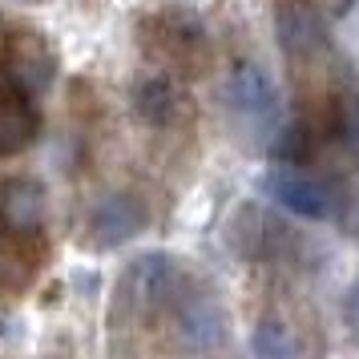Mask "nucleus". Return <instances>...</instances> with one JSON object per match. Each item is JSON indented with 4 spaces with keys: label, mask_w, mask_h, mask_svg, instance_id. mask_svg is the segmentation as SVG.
Returning <instances> with one entry per match:
<instances>
[{
    "label": "nucleus",
    "mask_w": 359,
    "mask_h": 359,
    "mask_svg": "<svg viewBox=\"0 0 359 359\" xmlns=\"http://www.w3.org/2000/svg\"><path fill=\"white\" fill-rule=\"evenodd\" d=\"M0 69L41 97L57 77V53L29 25H0Z\"/></svg>",
    "instance_id": "4"
},
{
    "label": "nucleus",
    "mask_w": 359,
    "mask_h": 359,
    "mask_svg": "<svg viewBox=\"0 0 359 359\" xmlns=\"http://www.w3.org/2000/svg\"><path fill=\"white\" fill-rule=\"evenodd\" d=\"M49 222V202L41 182L33 178H13L0 186V230L13 243H33Z\"/></svg>",
    "instance_id": "7"
},
{
    "label": "nucleus",
    "mask_w": 359,
    "mask_h": 359,
    "mask_svg": "<svg viewBox=\"0 0 359 359\" xmlns=\"http://www.w3.org/2000/svg\"><path fill=\"white\" fill-rule=\"evenodd\" d=\"M335 133L339 146L351 154V162H359V93H343L335 105Z\"/></svg>",
    "instance_id": "14"
},
{
    "label": "nucleus",
    "mask_w": 359,
    "mask_h": 359,
    "mask_svg": "<svg viewBox=\"0 0 359 359\" xmlns=\"http://www.w3.org/2000/svg\"><path fill=\"white\" fill-rule=\"evenodd\" d=\"M311 4H315L327 20H339V17H347V13L355 8V0H311Z\"/></svg>",
    "instance_id": "15"
},
{
    "label": "nucleus",
    "mask_w": 359,
    "mask_h": 359,
    "mask_svg": "<svg viewBox=\"0 0 359 359\" xmlns=\"http://www.w3.org/2000/svg\"><path fill=\"white\" fill-rule=\"evenodd\" d=\"M343 319H347V327H355L359 331V283L343 294Z\"/></svg>",
    "instance_id": "16"
},
{
    "label": "nucleus",
    "mask_w": 359,
    "mask_h": 359,
    "mask_svg": "<svg viewBox=\"0 0 359 359\" xmlns=\"http://www.w3.org/2000/svg\"><path fill=\"white\" fill-rule=\"evenodd\" d=\"M315 149V130H311L307 117H291V121H278V130L266 142V154L275 165H303Z\"/></svg>",
    "instance_id": "12"
},
{
    "label": "nucleus",
    "mask_w": 359,
    "mask_h": 359,
    "mask_svg": "<svg viewBox=\"0 0 359 359\" xmlns=\"http://www.w3.org/2000/svg\"><path fill=\"white\" fill-rule=\"evenodd\" d=\"M146 222H149L146 198L117 190V194H105L89 206V218H85V230L89 234L85 238H89V246H97V250H114V246H126L130 238H137L146 230Z\"/></svg>",
    "instance_id": "6"
},
{
    "label": "nucleus",
    "mask_w": 359,
    "mask_h": 359,
    "mask_svg": "<svg viewBox=\"0 0 359 359\" xmlns=\"http://www.w3.org/2000/svg\"><path fill=\"white\" fill-rule=\"evenodd\" d=\"M182 109H186V93L182 85L174 81V73L165 69H154L142 81L133 85V114L142 126L149 130H170L182 121Z\"/></svg>",
    "instance_id": "11"
},
{
    "label": "nucleus",
    "mask_w": 359,
    "mask_h": 359,
    "mask_svg": "<svg viewBox=\"0 0 359 359\" xmlns=\"http://www.w3.org/2000/svg\"><path fill=\"white\" fill-rule=\"evenodd\" d=\"M266 194L275 198L283 210H291L294 218H307V222H327L343 206L335 182L315 178V174H299L294 165H278V170L266 174Z\"/></svg>",
    "instance_id": "5"
},
{
    "label": "nucleus",
    "mask_w": 359,
    "mask_h": 359,
    "mask_svg": "<svg viewBox=\"0 0 359 359\" xmlns=\"http://www.w3.org/2000/svg\"><path fill=\"white\" fill-rule=\"evenodd\" d=\"M186 291V275L174 255L165 250H146L130 262V271L121 275V294L137 315H158L178 303V294Z\"/></svg>",
    "instance_id": "3"
},
{
    "label": "nucleus",
    "mask_w": 359,
    "mask_h": 359,
    "mask_svg": "<svg viewBox=\"0 0 359 359\" xmlns=\"http://www.w3.org/2000/svg\"><path fill=\"white\" fill-rule=\"evenodd\" d=\"M174 323L186 351H218L226 343V315L210 294L182 291L174 303Z\"/></svg>",
    "instance_id": "10"
},
{
    "label": "nucleus",
    "mask_w": 359,
    "mask_h": 359,
    "mask_svg": "<svg viewBox=\"0 0 359 359\" xmlns=\"http://www.w3.org/2000/svg\"><path fill=\"white\" fill-rule=\"evenodd\" d=\"M0 287H4V262H0Z\"/></svg>",
    "instance_id": "17"
},
{
    "label": "nucleus",
    "mask_w": 359,
    "mask_h": 359,
    "mask_svg": "<svg viewBox=\"0 0 359 359\" xmlns=\"http://www.w3.org/2000/svg\"><path fill=\"white\" fill-rule=\"evenodd\" d=\"M36 133H41L36 97L0 69V158L25 154L36 142Z\"/></svg>",
    "instance_id": "8"
},
{
    "label": "nucleus",
    "mask_w": 359,
    "mask_h": 359,
    "mask_svg": "<svg viewBox=\"0 0 359 359\" xmlns=\"http://www.w3.org/2000/svg\"><path fill=\"white\" fill-rule=\"evenodd\" d=\"M222 101L226 114L243 126L246 133H275L283 117V97L271 73L259 61H234L222 81Z\"/></svg>",
    "instance_id": "2"
},
{
    "label": "nucleus",
    "mask_w": 359,
    "mask_h": 359,
    "mask_svg": "<svg viewBox=\"0 0 359 359\" xmlns=\"http://www.w3.org/2000/svg\"><path fill=\"white\" fill-rule=\"evenodd\" d=\"M246 347H250V355H259V359H291V355H299V343H294L291 327L278 323V319H262V323L250 331Z\"/></svg>",
    "instance_id": "13"
},
{
    "label": "nucleus",
    "mask_w": 359,
    "mask_h": 359,
    "mask_svg": "<svg viewBox=\"0 0 359 359\" xmlns=\"http://www.w3.org/2000/svg\"><path fill=\"white\" fill-rule=\"evenodd\" d=\"M137 45L149 61L165 73H186L194 77L210 65V33L206 25L182 8L146 13L137 20Z\"/></svg>",
    "instance_id": "1"
},
{
    "label": "nucleus",
    "mask_w": 359,
    "mask_h": 359,
    "mask_svg": "<svg viewBox=\"0 0 359 359\" xmlns=\"http://www.w3.org/2000/svg\"><path fill=\"white\" fill-rule=\"evenodd\" d=\"M275 36L278 49L291 61H307L327 45V17L311 0H278L275 4Z\"/></svg>",
    "instance_id": "9"
}]
</instances>
